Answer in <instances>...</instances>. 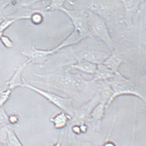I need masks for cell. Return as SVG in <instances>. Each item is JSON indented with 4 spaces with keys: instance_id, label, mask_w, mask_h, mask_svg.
<instances>
[{
    "instance_id": "obj_1",
    "label": "cell",
    "mask_w": 146,
    "mask_h": 146,
    "mask_svg": "<svg viewBox=\"0 0 146 146\" xmlns=\"http://www.w3.org/2000/svg\"><path fill=\"white\" fill-rule=\"evenodd\" d=\"M59 11H63L70 18L74 29L62 42L52 49L54 54L63 48L78 44L86 38H94L89 29L86 10L78 7L74 10H69L63 6Z\"/></svg>"
},
{
    "instance_id": "obj_2",
    "label": "cell",
    "mask_w": 146,
    "mask_h": 146,
    "mask_svg": "<svg viewBox=\"0 0 146 146\" xmlns=\"http://www.w3.org/2000/svg\"><path fill=\"white\" fill-rule=\"evenodd\" d=\"M70 47V53L75 60H83L97 65L103 63L112 52L103 42L95 38H86Z\"/></svg>"
},
{
    "instance_id": "obj_3",
    "label": "cell",
    "mask_w": 146,
    "mask_h": 146,
    "mask_svg": "<svg viewBox=\"0 0 146 146\" xmlns=\"http://www.w3.org/2000/svg\"><path fill=\"white\" fill-rule=\"evenodd\" d=\"M70 70L69 67L46 74L34 73V75L41 79V80L33 81L32 83L40 84L48 88L66 93L70 97L76 98L74 85L75 74L70 73Z\"/></svg>"
},
{
    "instance_id": "obj_4",
    "label": "cell",
    "mask_w": 146,
    "mask_h": 146,
    "mask_svg": "<svg viewBox=\"0 0 146 146\" xmlns=\"http://www.w3.org/2000/svg\"><path fill=\"white\" fill-rule=\"evenodd\" d=\"M113 91V94L106 105L107 110L113 101L122 95H131L137 97L146 103L145 97L140 93L137 87L131 80L123 76L119 71L115 73L113 76L108 80Z\"/></svg>"
},
{
    "instance_id": "obj_5",
    "label": "cell",
    "mask_w": 146,
    "mask_h": 146,
    "mask_svg": "<svg viewBox=\"0 0 146 146\" xmlns=\"http://www.w3.org/2000/svg\"><path fill=\"white\" fill-rule=\"evenodd\" d=\"M89 29L94 38H98L112 51L114 45L107 27L106 21L103 18L89 10H86Z\"/></svg>"
},
{
    "instance_id": "obj_6",
    "label": "cell",
    "mask_w": 146,
    "mask_h": 146,
    "mask_svg": "<svg viewBox=\"0 0 146 146\" xmlns=\"http://www.w3.org/2000/svg\"><path fill=\"white\" fill-rule=\"evenodd\" d=\"M23 84L22 87L28 89L36 92L62 111L73 117L75 110L73 108V100L72 98H64L53 92L42 89L29 83L23 78Z\"/></svg>"
},
{
    "instance_id": "obj_7",
    "label": "cell",
    "mask_w": 146,
    "mask_h": 146,
    "mask_svg": "<svg viewBox=\"0 0 146 146\" xmlns=\"http://www.w3.org/2000/svg\"><path fill=\"white\" fill-rule=\"evenodd\" d=\"M100 101V95L97 92L86 103L84 104L78 110L75 111L71 120L69 122L70 125H79L85 123L86 122L88 121L92 110Z\"/></svg>"
},
{
    "instance_id": "obj_8",
    "label": "cell",
    "mask_w": 146,
    "mask_h": 146,
    "mask_svg": "<svg viewBox=\"0 0 146 146\" xmlns=\"http://www.w3.org/2000/svg\"><path fill=\"white\" fill-rule=\"evenodd\" d=\"M22 53L28 58L26 62L27 65L37 64L41 68L43 67L49 57L53 55L51 50H40L35 47L29 51H23Z\"/></svg>"
},
{
    "instance_id": "obj_9",
    "label": "cell",
    "mask_w": 146,
    "mask_h": 146,
    "mask_svg": "<svg viewBox=\"0 0 146 146\" xmlns=\"http://www.w3.org/2000/svg\"><path fill=\"white\" fill-rule=\"evenodd\" d=\"M123 4L124 13L120 23H125L128 27L133 26L134 19L139 14V6L145 1H122Z\"/></svg>"
},
{
    "instance_id": "obj_10",
    "label": "cell",
    "mask_w": 146,
    "mask_h": 146,
    "mask_svg": "<svg viewBox=\"0 0 146 146\" xmlns=\"http://www.w3.org/2000/svg\"><path fill=\"white\" fill-rule=\"evenodd\" d=\"M126 62L125 55L118 50L112 51L111 54L102 63L111 70L114 73L118 72L120 65Z\"/></svg>"
},
{
    "instance_id": "obj_11",
    "label": "cell",
    "mask_w": 146,
    "mask_h": 146,
    "mask_svg": "<svg viewBox=\"0 0 146 146\" xmlns=\"http://www.w3.org/2000/svg\"><path fill=\"white\" fill-rule=\"evenodd\" d=\"M95 82L96 85L97 92L100 95V101L106 104L113 94V91L110 84L106 80Z\"/></svg>"
},
{
    "instance_id": "obj_12",
    "label": "cell",
    "mask_w": 146,
    "mask_h": 146,
    "mask_svg": "<svg viewBox=\"0 0 146 146\" xmlns=\"http://www.w3.org/2000/svg\"><path fill=\"white\" fill-rule=\"evenodd\" d=\"M115 73L103 63L99 64L97 65L93 78L91 80L94 82L108 80L112 78Z\"/></svg>"
},
{
    "instance_id": "obj_13",
    "label": "cell",
    "mask_w": 146,
    "mask_h": 146,
    "mask_svg": "<svg viewBox=\"0 0 146 146\" xmlns=\"http://www.w3.org/2000/svg\"><path fill=\"white\" fill-rule=\"evenodd\" d=\"M76 60V63L70 65V69L76 70L84 73L94 75L96 70L97 65L83 60Z\"/></svg>"
},
{
    "instance_id": "obj_14",
    "label": "cell",
    "mask_w": 146,
    "mask_h": 146,
    "mask_svg": "<svg viewBox=\"0 0 146 146\" xmlns=\"http://www.w3.org/2000/svg\"><path fill=\"white\" fill-rule=\"evenodd\" d=\"M72 117L69 114L62 111L50 118V121L53 124L54 128L63 130L68 125Z\"/></svg>"
},
{
    "instance_id": "obj_15",
    "label": "cell",
    "mask_w": 146,
    "mask_h": 146,
    "mask_svg": "<svg viewBox=\"0 0 146 146\" xmlns=\"http://www.w3.org/2000/svg\"><path fill=\"white\" fill-rule=\"evenodd\" d=\"M106 105L104 102L101 101L99 102L92 110L88 121L96 124L97 126H99L101 121L104 117L105 111L106 110Z\"/></svg>"
},
{
    "instance_id": "obj_16",
    "label": "cell",
    "mask_w": 146,
    "mask_h": 146,
    "mask_svg": "<svg viewBox=\"0 0 146 146\" xmlns=\"http://www.w3.org/2000/svg\"><path fill=\"white\" fill-rule=\"evenodd\" d=\"M27 65L26 63L20 65L17 69L15 73L11 79L6 83L8 88L13 90L18 87H22L23 84V78L21 77V74L24 69Z\"/></svg>"
},
{
    "instance_id": "obj_17",
    "label": "cell",
    "mask_w": 146,
    "mask_h": 146,
    "mask_svg": "<svg viewBox=\"0 0 146 146\" xmlns=\"http://www.w3.org/2000/svg\"><path fill=\"white\" fill-rule=\"evenodd\" d=\"M6 145L7 146H24L11 126L9 128V137Z\"/></svg>"
},
{
    "instance_id": "obj_18",
    "label": "cell",
    "mask_w": 146,
    "mask_h": 146,
    "mask_svg": "<svg viewBox=\"0 0 146 146\" xmlns=\"http://www.w3.org/2000/svg\"><path fill=\"white\" fill-rule=\"evenodd\" d=\"M65 1H50L49 5L43 9L41 11H58L62 6H63L65 2Z\"/></svg>"
},
{
    "instance_id": "obj_19",
    "label": "cell",
    "mask_w": 146,
    "mask_h": 146,
    "mask_svg": "<svg viewBox=\"0 0 146 146\" xmlns=\"http://www.w3.org/2000/svg\"><path fill=\"white\" fill-rule=\"evenodd\" d=\"M10 125L9 116L3 106H0V127Z\"/></svg>"
},
{
    "instance_id": "obj_20",
    "label": "cell",
    "mask_w": 146,
    "mask_h": 146,
    "mask_svg": "<svg viewBox=\"0 0 146 146\" xmlns=\"http://www.w3.org/2000/svg\"><path fill=\"white\" fill-rule=\"evenodd\" d=\"M10 126L0 127V144H6L9 137Z\"/></svg>"
},
{
    "instance_id": "obj_21",
    "label": "cell",
    "mask_w": 146,
    "mask_h": 146,
    "mask_svg": "<svg viewBox=\"0 0 146 146\" xmlns=\"http://www.w3.org/2000/svg\"><path fill=\"white\" fill-rule=\"evenodd\" d=\"M11 90L9 88L3 90L0 96V106H3L11 97Z\"/></svg>"
},
{
    "instance_id": "obj_22",
    "label": "cell",
    "mask_w": 146,
    "mask_h": 146,
    "mask_svg": "<svg viewBox=\"0 0 146 146\" xmlns=\"http://www.w3.org/2000/svg\"><path fill=\"white\" fill-rule=\"evenodd\" d=\"M31 19L33 22L35 24H40L43 21V16L40 13H37L33 15V16H31Z\"/></svg>"
},
{
    "instance_id": "obj_23",
    "label": "cell",
    "mask_w": 146,
    "mask_h": 146,
    "mask_svg": "<svg viewBox=\"0 0 146 146\" xmlns=\"http://www.w3.org/2000/svg\"><path fill=\"white\" fill-rule=\"evenodd\" d=\"M63 129L62 130L61 133H60L59 139H58V142H57L56 144H53V143H50V146H62V141L63 138L64 133Z\"/></svg>"
},
{
    "instance_id": "obj_24",
    "label": "cell",
    "mask_w": 146,
    "mask_h": 146,
    "mask_svg": "<svg viewBox=\"0 0 146 146\" xmlns=\"http://www.w3.org/2000/svg\"><path fill=\"white\" fill-rule=\"evenodd\" d=\"M19 120V117L16 115H12L9 116V122L10 125H14L17 123Z\"/></svg>"
},
{
    "instance_id": "obj_25",
    "label": "cell",
    "mask_w": 146,
    "mask_h": 146,
    "mask_svg": "<svg viewBox=\"0 0 146 146\" xmlns=\"http://www.w3.org/2000/svg\"><path fill=\"white\" fill-rule=\"evenodd\" d=\"M78 146H92V144L89 142L87 141L83 142L80 143Z\"/></svg>"
},
{
    "instance_id": "obj_26",
    "label": "cell",
    "mask_w": 146,
    "mask_h": 146,
    "mask_svg": "<svg viewBox=\"0 0 146 146\" xmlns=\"http://www.w3.org/2000/svg\"><path fill=\"white\" fill-rule=\"evenodd\" d=\"M5 89H2L1 88H0V96H1V93H2V91L3 90H4Z\"/></svg>"
}]
</instances>
